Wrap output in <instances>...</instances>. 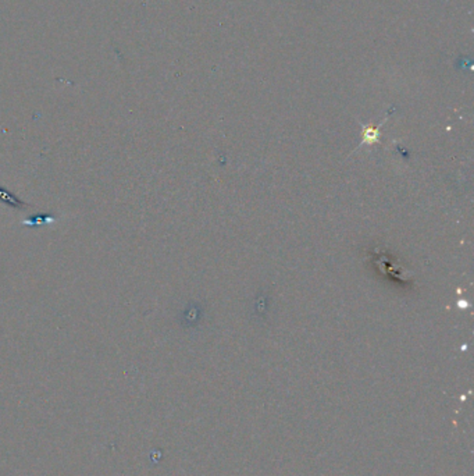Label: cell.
I'll return each instance as SVG.
<instances>
[{"label": "cell", "mask_w": 474, "mask_h": 476, "mask_svg": "<svg viewBox=\"0 0 474 476\" xmlns=\"http://www.w3.org/2000/svg\"><path fill=\"white\" fill-rule=\"evenodd\" d=\"M48 216L49 215H36L35 218H32V223L31 226H41V224L46 223L48 222Z\"/></svg>", "instance_id": "obj_2"}, {"label": "cell", "mask_w": 474, "mask_h": 476, "mask_svg": "<svg viewBox=\"0 0 474 476\" xmlns=\"http://www.w3.org/2000/svg\"><path fill=\"white\" fill-rule=\"evenodd\" d=\"M0 202L6 203L7 206L14 208V209H26L27 208L26 202L19 199L13 193H10L7 188H4L1 186H0Z\"/></svg>", "instance_id": "obj_1"}]
</instances>
